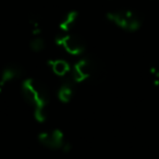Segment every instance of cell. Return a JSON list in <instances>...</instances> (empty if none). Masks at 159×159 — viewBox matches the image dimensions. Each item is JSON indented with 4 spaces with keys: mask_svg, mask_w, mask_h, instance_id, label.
<instances>
[{
    "mask_svg": "<svg viewBox=\"0 0 159 159\" xmlns=\"http://www.w3.org/2000/svg\"><path fill=\"white\" fill-rule=\"evenodd\" d=\"M50 69L56 75L58 76H64L71 71V66L66 60L62 59H55L49 61Z\"/></svg>",
    "mask_w": 159,
    "mask_h": 159,
    "instance_id": "9",
    "label": "cell"
},
{
    "mask_svg": "<svg viewBox=\"0 0 159 159\" xmlns=\"http://www.w3.org/2000/svg\"><path fill=\"white\" fill-rule=\"evenodd\" d=\"M77 18H79V13L76 11H70L62 18V20L59 23V29L63 33H68L69 31L75 26L77 22Z\"/></svg>",
    "mask_w": 159,
    "mask_h": 159,
    "instance_id": "8",
    "label": "cell"
},
{
    "mask_svg": "<svg viewBox=\"0 0 159 159\" xmlns=\"http://www.w3.org/2000/svg\"><path fill=\"white\" fill-rule=\"evenodd\" d=\"M22 94L25 102L34 109V117L38 122L46 120V108L50 100L49 91L44 83L35 79L22 82Z\"/></svg>",
    "mask_w": 159,
    "mask_h": 159,
    "instance_id": "1",
    "label": "cell"
},
{
    "mask_svg": "<svg viewBox=\"0 0 159 159\" xmlns=\"http://www.w3.org/2000/svg\"><path fill=\"white\" fill-rule=\"evenodd\" d=\"M150 74L152 75V79H154V84L159 85V69L152 66L150 69Z\"/></svg>",
    "mask_w": 159,
    "mask_h": 159,
    "instance_id": "12",
    "label": "cell"
},
{
    "mask_svg": "<svg viewBox=\"0 0 159 159\" xmlns=\"http://www.w3.org/2000/svg\"><path fill=\"white\" fill-rule=\"evenodd\" d=\"M110 22L128 32H135L141 27L142 20L135 12L131 10H117L107 13Z\"/></svg>",
    "mask_w": 159,
    "mask_h": 159,
    "instance_id": "3",
    "label": "cell"
},
{
    "mask_svg": "<svg viewBox=\"0 0 159 159\" xmlns=\"http://www.w3.org/2000/svg\"><path fill=\"white\" fill-rule=\"evenodd\" d=\"M38 141L45 147L50 148V149H62L66 139L62 131L60 130H51L43 132L38 135Z\"/></svg>",
    "mask_w": 159,
    "mask_h": 159,
    "instance_id": "5",
    "label": "cell"
},
{
    "mask_svg": "<svg viewBox=\"0 0 159 159\" xmlns=\"http://www.w3.org/2000/svg\"><path fill=\"white\" fill-rule=\"evenodd\" d=\"M56 43L61 46L68 53L74 56L82 55L86 49L84 40L74 34H60L56 38Z\"/></svg>",
    "mask_w": 159,
    "mask_h": 159,
    "instance_id": "4",
    "label": "cell"
},
{
    "mask_svg": "<svg viewBox=\"0 0 159 159\" xmlns=\"http://www.w3.org/2000/svg\"><path fill=\"white\" fill-rule=\"evenodd\" d=\"M75 84L76 83L73 81L72 77H66L61 82L59 89L57 92V96L60 102H69L73 98L75 93Z\"/></svg>",
    "mask_w": 159,
    "mask_h": 159,
    "instance_id": "7",
    "label": "cell"
},
{
    "mask_svg": "<svg viewBox=\"0 0 159 159\" xmlns=\"http://www.w3.org/2000/svg\"><path fill=\"white\" fill-rule=\"evenodd\" d=\"M22 74L23 70L21 69V66H16V64H9L6 66L0 74V93L9 83L13 82L14 80L20 79Z\"/></svg>",
    "mask_w": 159,
    "mask_h": 159,
    "instance_id": "6",
    "label": "cell"
},
{
    "mask_svg": "<svg viewBox=\"0 0 159 159\" xmlns=\"http://www.w3.org/2000/svg\"><path fill=\"white\" fill-rule=\"evenodd\" d=\"M30 47L33 51L35 52H40L45 49L46 47V43H45L44 38L40 37V36H34L33 39L30 43Z\"/></svg>",
    "mask_w": 159,
    "mask_h": 159,
    "instance_id": "11",
    "label": "cell"
},
{
    "mask_svg": "<svg viewBox=\"0 0 159 159\" xmlns=\"http://www.w3.org/2000/svg\"><path fill=\"white\" fill-rule=\"evenodd\" d=\"M30 29H31V33L33 34V36H39L42 33V22L36 16H32L29 21Z\"/></svg>",
    "mask_w": 159,
    "mask_h": 159,
    "instance_id": "10",
    "label": "cell"
},
{
    "mask_svg": "<svg viewBox=\"0 0 159 159\" xmlns=\"http://www.w3.org/2000/svg\"><path fill=\"white\" fill-rule=\"evenodd\" d=\"M71 77L75 83L97 82L104 75L102 62L94 57H84L71 68Z\"/></svg>",
    "mask_w": 159,
    "mask_h": 159,
    "instance_id": "2",
    "label": "cell"
}]
</instances>
